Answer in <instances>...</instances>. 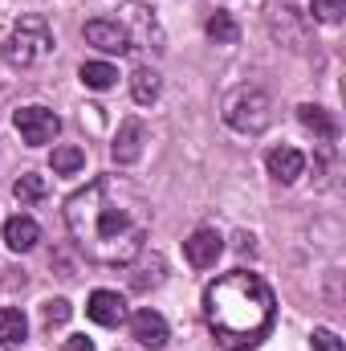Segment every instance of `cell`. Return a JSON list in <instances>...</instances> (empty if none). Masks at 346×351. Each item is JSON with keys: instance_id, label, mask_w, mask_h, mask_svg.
Segmentation results:
<instances>
[{"instance_id": "cell-1", "label": "cell", "mask_w": 346, "mask_h": 351, "mask_svg": "<svg viewBox=\"0 0 346 351\" xmlns=\"http://www.w3.org/2000/svg\"><path fill=\"white\" fill-rule=\"evenodd\" d=\"M74 245L98 265H131L151 237V204L127 176H98L66 200Z\"/></svg>"}, {"instance_id": "cell-2", "label": "cell", "mask_w": 346, "mask_h": 351, "mask_svg": "<svg viewBox=\"0 0 346 351\" xmlns=\"http://www.w3.org/2000/svg\"><path fill=\"white\" fill-rule=\"evenodd\" d=\"M204 319L220 348L249 351L261 339H269L277 323V298L257 274L232 269V274H220L204 290Z\"/></svg>"}, {"instance_id": "cell-3", "label": "cell", "mask_w": 346, "mask_h": 351, "mask_svg": "<svg viewBox=\"0 0 346 351\" xmlns=\"http://www.w3.org/2000/svg\"><path fill=\"white\" fill-rule=\"evenodd\" d=\"M49 53H53V29H49V21L37 16V12L33 16H21L12 25L8 41H4V62L16 66V70H29V66L45 62Z\"/></svg>"}, {"instance_id": "cell-4", "label": "cell", "mask_w": 346, "mask_h": 351, "mask_svg": "<svg viewBox=\"0 0 346 351\" xmlns=\"http://www.w3.org/2000/svg\"><path fill=\"white\" fill-rule=\"evenodd\" d=\"M224 123L232 127V131H241V135H261L269 123H273V102H269V94L261 86H237L228 90V98H224Z\"/></svg>"}, {"instance_id": "cell-5", "label": "cell", "mask_w": 346, "mask_h": 351, "mask_svg": "<svg viewBox=\"0 0 346 351\" xmlns=\"http://www.w3.org/2000/svg\"><path fill=\"white\" fill-rule=\"evenodd\" d=\"M12 123H16V131H21V139H25L29 147H45V143H53L57 131H62V119H57L49 106H21Z\"/></svg>"}, {"instance_id": "cell-6", "label": "cell", "mask_w": 346, "mask_h": 351, "mask_svg": "<svg viewBox=\"0 0 346 351\" xmlns=\"http://www.w3.org/2000/svg\"><path fill=\"white\" fill-rule=\"evenodd\" d=\"M143 143H147V127H143L139 119H127V123L118 127V135H114V147H110L114 164H118V168L135 164V160L143 156Z\"/></svg>"}, {"instance_id": "cell-7", "label": "cell", "mask_w": 346, "mask_h": 351, "mask_svg": "<svg viewBox=\"0 0 346 351\" xmlns=\"http://www.w3.org/2000/svg\"><path fill=\"white\" fill-rule=\"evenodd\" d=\"M183 254H187V262L196 265V269H208V265H216V258L224 254V237L216 229H196L183 241Z\"/></svg>"}, {"instance_id": "cell-8", "label": "cell", "mask_w": 346, "mask_h": 351, "mask_svg": "<svg viewBox=\"0 0 346 351\" xmlns=\"http://www.w3.org/2000/svg\"><path fill=\"white\" fill-rule=\"evenodd\" d=\"M86 315L98 327H122V323H127V302H122V294H114V290H94L90 302H86Z\"/></svg>"}, {"instance_id": "cell-9", "label": "cell", "mask_w": 346, "mask_h": 351, "mask_svg": "<svg viewBox=\"0 0 346 351\" xmlns=\"http://www.w3.org/2000/svg\"><path fill=\"white\" fill-rule=\"evenodd\" d=\"M86 41L102 53H127L131 49V33L118 21H86Z\"/></svg>"}, {"instance_id": "cell-10", "label": "cell", "mask_w": 346, "mask_h": 351, "mask_svg": "<svg viewBox=\"0 0 346 351\" xmlns=\"http://www.w3.org/2000/svg\"><path fill=\"white\" fill-rule=\"evenodd\" d=\"M131 335H135L147 351H159L163 343H168V319H163L159 311L147 306V311H139V315L131 319Z\"/></svg>"}, {"instance_id": "cell-11", "label": "cell", "mask_w": 346, "mask_h": 351, "mask_svg": "<svg viewBox=\"0 0 346 351\" xmlns=\"http://www.w3.org/2000/svg\"><path fill=\"white\" fill-rule=\"evenodd\" d=\"M265 168H269V176H273L277 184H293L297 176L306 172V156H302L297 147H273V152L265 156Z\"/></svg>"}, {"instance_id": "cell-12", "label": "cell", "mask_w": 346, "mask_h": 351, "mask_svg": "<svg viewBox=\"0 0 346 351\" xmlns=\"http://www.w3.org/2000/svg\"><path fill=\"white\" fill-rule=\"evenodd\" d=\"M37 241H41V225H37L33 217H12V221H4V245H8V250L29 254V250H37Z\"/></svg>"}, {"instance_id": "cell-13", "label": "cell", "mask_w": 346, "mask_h": 351, "mask_svg": "<svg viewBox=\"0 0 346 351\" xmlns=\"http://www.w3.org/2000/svg\"><path fill=\"white\" fill-rule=\"evenodd\" d=\"M297 119H302V127H310L318 139H326V143H334V139H338V123H334V114H330L326 106L302 102V106H297Z\"/></svg>"}, {"instance_id": "cell-14", "label": "cell", "mask_w": 346, "mask_h": 351, "mask_svg": "<svg viewBox=\"0 0 346 351\" xmlns=\"http://www.w3.org/2000/svg\"><path fill=\"white\" fill-rule=\"evenodd\" d=\"M269 25H273V37H281V41H289V45H302V33L293 29L297 25V8L293 4H285L281 0V8L269 0Z\"/></svg>"}, {"instance_id": "cell-15", "label": "cell", "mask_w": 346, "mask_h": 351, "mask_svg": "<svg viewBox=\"0 0 346 351\" xmlns=\"http://www.w3.org/2000/svg\"><path fill=\"white\" fill-rule=\"evenodd\" d=\"M29 339V319L16 306H0V343L4 348H21Z\"/></svg>"}, {"instance_id": "cell-16", "label": "cell", "mask_w": 346, "mask_h": 351, "mask_svg": "<svg viewBox=\"0 0 346 351\" xmlns=\"http://www.w3.org/2000/svg\"><path fill=\"white\" fill-rule=\"evenodd\" d=\"M131 94H135L139 106H151V102L159 98V74L147 70V66H139V70L131 74Z\"/></svg>"}, {"instance_id": "cell-17", "label": "cell", "mask_w": 346, "mask_h": 351, "mask_svg": "<svg viewBox=\"0 0 346 351\" xmlns=\"http://www.w3.org/2000/svg\"><path fill=\"white\" fill-rule=\"evenodd\" d=\"M78 78H82L90 90H110L114 82H118V70H114L110 62H82Z\"/></svg>"}, {"instance_id": "cell-18", "label": "cell", "mask_w": 346, "mask_h": 351, "mask_svg": "<svg viewBox=\"0 0 346 351\" xmlns=\"http://www.w3.org/2000/svg\"><path fill=\"white\" fill-rule=\"evenodd\" d=\"M12 196L16 200H25V204H33V200H45L49 196V180L37 172H25L16 176V184H12Z\"/></svg>"}, {"instance_id": "cell-19", "label": "cell", "mask_w": 346, "mask_h": 351, "mask_svg": "<svg viewBox=\"0 0 346 351\" xmlns=\"http://www.w3.org/2000/svg\"><path fill=\"white\" fill-rule=\"evenodd\" d=\"M135 25H139V33H143V41H147V49H163V33H159V25H155V16H147V8H139V4H127L122 8Z\"/></svg>"}, {"instance_id": "cell-20", "label": "cell", "mask_w": 346, "mask_h": 351, "mask_svg": "<svg viewBox=\"0 0 346 351\" xmlns=\"http://www.w3.org/2000/svg\"><path fill=\"white\" fill-rule=\"evenodd\" d=\"M204 33L216 41V45H237V37H241V29H237V21L228 16V12H216V16H208V25H204Z\"/></svg>"}, {"instance_id": "cell-21", "label": "cell", "mask_w": 346, "mask_h": 351, "mask_svg": "<svg viewBox=\"0 0 346 351\" xmlns=\"http://www.w3.org/2000/svg\"><path fill=\"white\" fill-rule=\"evenodd\" d=\"M86 168V152L82 147H74V143H66V147H53V172L57 176H74Z\"/></svg>"}, {"instance_id": "cell-22", "label": "cell", "mask_w": 346, "mask_h": 351, "mask_svg": "<svg viewBox=\"0 0 346 351\" xmlns=\"http://www.w3.org/2000/svg\"><path fill=\"white\" fill-rule=\"evenodd\" d=\"M346 12V0H310V16L322 25H338Z\"/></svg>"}, {"instance_id": "cell-23", "label": "cell", "mask_w": 346, "mask_h": 351, "mask_svg": "<svg viewBox=\"0 0 346 351\" xmlns=\"http://www.w3.org/2000/svg\"><path fill=\"white\" fill-rule=\"evenodd\" d=\"M70 315H74V306H70L66 298H49V302L41 306V319H45V327H49V331H53V327H62Z\"/></svg>"}, {"instance_id": "cell-24", "label": "cell", "mask_w": 346, "mask_h": 351, "mask_svg": "<svg viewBox=\"0 0 346 351\" xmlns=\"http://www.w3.org/2000/svg\"><path fill=\"white\" fill-rule=\"evenodd\" d=\"M310 343H314L318 351H343V339H338L334 331H326V327H318V331L310 335Z\"/></svg>"}, {"instance_id": "cell-25", "label": "cell", "mask_w": 346, "mask_h": 351, "mask_svg": "<svg viewBox=\"0 0 346 351\" xmlns=\"http://www.w3.org/2000/svg\"><path fill=\"white\" fill-rule=\"evenodd\" d=\"M66 351H94V343H90L86 335H70L66 339Z\"/></svg>"}]
</instances>
